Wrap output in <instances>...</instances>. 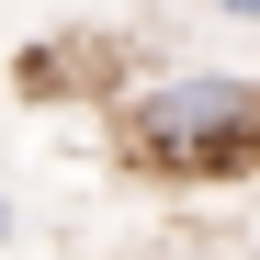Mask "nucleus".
<instances>
[{
  "mask_svg": "<svg viewBox=\"0 0 260 260\" xmlns=\"http://www.w3.org/2000/svg\"><path fill=\"white\" fill-rule=\"evenodd\" d=\"M113 136L147 181H181V192H215V181H260V79L238 68H158L113 102Z\"/></svg>",
  "mask_w": 260,
  "mask_h": 260,
  "instance_id": "f257e3e1",
  "label": "nucleus"
},
{
  "mask_svg": "<svg viewBox=\"0 0 260 260\" xmlns=\"http://www.w3.org/2000/svg\"><path fill=\"white\" fill-rule=\"evenodd\" d=\"M215 12H226V23H260V0H215Z\"/></svg>",
  "mask_w": 260,
  "mask_h": 260,
  "instance_id": "f03ea898",
  "label": "nucleus"
},
{
  "mask_svg": "<svg viewBox=\"0 0 260 260\" xmlns=\"http://www.w3.org/2000/svg\"><path fill=\"white\" fill-rule=\"evenodd\" d=\"M0 249H12V204H0Z\"/></svg>",
  "mask_w": 260,
  "mask_h": 260,
  "instance_id": "7ed1b4c3",
  "label": "nucleus"
}]
</instances>
